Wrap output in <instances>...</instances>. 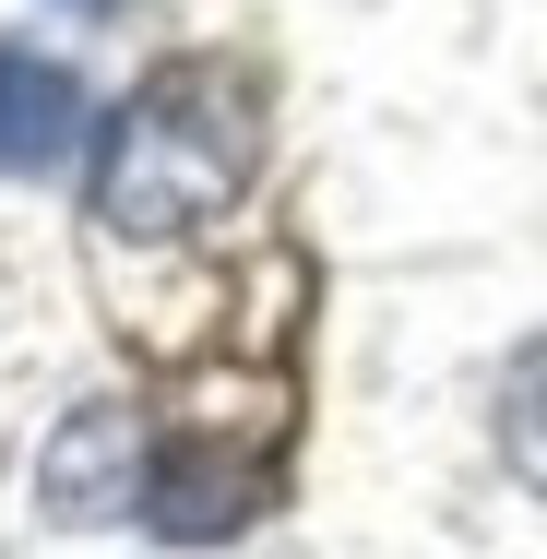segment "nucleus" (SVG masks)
Here are the masks:
<instances>
[{
	"instance_id": "f257e3e1",
	"label": "nucleus",
	"mask_w": 547,
	"mask_h": 559,
	"mask_svg": "<svg viewBox=\"0 0 547 559\" xmlns=\"http://www.w3.org/2000/svg\"><path fill=\"white\" fill-rule=\"evenodd\" d=\"M262 167V108L226 60H167L155 84H131L119 119L96 131V215L119 238H179L226 215Z\"/></svg>"
},
{
	"instance_id": "f03ea898",
	"label": "nucleus",
	"mask_w": 547,
	"mask_h": 559,
	"mask_svg": "<svg viewBox=\"0 0 547 559\" xmlns=\"http://www.w3.org/2000/svg\"><path fill=\"white\" fill-rule=\"evenodd\" d=\"M143 476H155V452L131 429V405H84V417L48 441V512H72V524L143 512Z\"/></svg>"
},
{
	"instance_id": "39448f33",
	"label": "nucleus",
	"mask_w": 547,
	"mask_h": 559,
	"mask_svg": "<svg viewBox=\"0 0 547 559\" xmlns=\"http://www.w3.org/2000/svg\"><path fill=\"white\" fill-rule=\"evenodd\" d=\"M60 12H119V0H60Z\"/></svg>"
},
{
	"instance_id": "20e7f679",
	"label": "nucleus",
	"mask_w": 547,
	"mask_h": 559,
	"mask_svg": "<svg viewBox=\"0 0 547 559\" xmlns=\"http://www.w3.org/2000/svg\"><path fill=\"white\" fill-rule=\"evenodd\" d=\"M500 452H512V476L547 500V334L500 369Z\"/></svg>"
},
{
	"instance_id": "7ed1b4c3",
	"label": "nucleus",
	"mask_w": 547,
	"mask_h": 559,
	"mask_svg": "<svg viewBox=\"0 0 547 559\" xmlns=\"http://www.w3.org/2000/svg\"><path fill=\"white\" fill-rule=\"evenodd\" d=\"M72 143H84V84L0 36V179H48Z\"/></svg>"
}]
</instances>
